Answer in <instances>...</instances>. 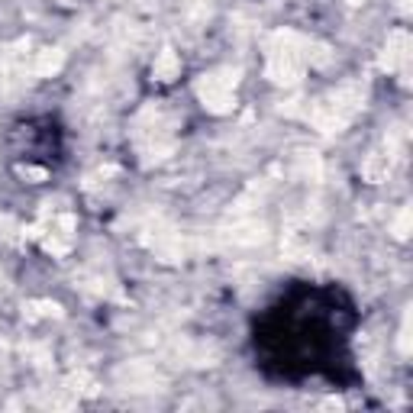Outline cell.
I'll return each mask as SVG.
<instances>
[{"mask_svg": "<svg viewBox=\"0 0 413 413\" xmlns=\"http://www.w3.org/2000/svg\"><path fill=\"white\" fill-rule=\"evenodd\" d=\"M407 230H410V210H400L398 214V220H394V236L398 239H407Z\"/></svg>", "mask_w": 413, "mask_h": 413, "instance_id": "obj_6", "label": "cell"}, {"mask_svg": "<svg viewBox=\"0 0 413 413\" xmlns=\"http://www.w3.org/2000/svg\"><path fill=\"white\" fill-rule=\"evenodd\" d=\"M232 84H236V78H216V74H210V78L200 81L197 91L214 113H226L232 107Z\"/></svg>", "mask_w": 413, "mask_h": 413, "instance_id": "obj_1", "label": "cell"}, {"mask_svg": "<svg viewBox=\"0 0 413 413\" xmlns=\"http://www.w3.org/2000/svg\"><path fill=\"white\" fill-rule=\"evenodd\" d=\"M58 68H62V52H58V48H46L39 55V62H36V72L52 74V72H58Z\"/></svg>", "mask_w": 413, "mask_h": 413, "instance_id": "obj_4", "label": "cell"}, {"mask_svg": "<svg viewBox=\"0 0 413 413\" xmlns=\"http://www.w3.org/2000/svg\"><path fill=\"white\" fill-rule=\"evenodd\" d=\"M178 68H181V62H178V55L175 52H168V48L155 58V78L159 81H171L178 74Z\"/></svg>", "mask_w": 413, "mask_h": 413, "instance_id": "obj_3", "label": "cell"}, {"mask_svg": "<svg viewBox=\"0 0 413 413\" xmlns=\"http://www.w3.org/2000/svg\"><path fill=\"white\" fill-rule=\"evenodd\" d=\"M391 171V162H384V159H372L365 165V175H368V181H381L384 175Z\"/></svg>", "mask_w": 413, "mask_h": 413, "instance_id": "obj_5", "label": "cell"}, {"mask_svg": "<svg viewBox=\"0 0 413 413\" xmlns=\"http://www.w3.org/2000/svg\"><path fill=\"white\" fill-rule=\"evenodd\" d=\"M407 32H391L388 39V52H384V68L388 72H394V68H400V65L407 62Z\"/></svg>", "mask_w": 413, "mask_h": 413, "instance_id": "obj_2", "label": "cell"}]
</instances>
